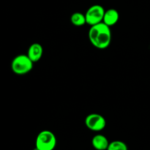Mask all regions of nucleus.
Wrapping results in <instances>:
<instances>
[{
    "label": "nucleus",
    "instance_id": "1",
    "mask_svg": "<svg viewBox=\"0 0 150 150\" xmlns=\"http://www.w3.org/2000/svg\"><path fill=\"white\" fill-rule=\"evenodd\" d=\"M88 37L94 47L98 49H105L109 46L111 42L112 35L111 27L103 22L91 26Z\"/></svg>",
    "mask_w": 150,
    "mask_h": 150
},
{
    "label": "nucleus",
    "instance_id": "2",
    "mask_svg": "<svg viewBox=\"0 0 150 150\" xmlns=\"http://www.w3.org/2000/svg\"><path fill=\"white\" fill-rule=\"evenodd\" d=\"M34 62L27 54H19L14 57L11 62V69L16 75L22 76L29 73L32 70Z\"/></svg>",
    "mask_w": 150,
    "mask_h": 150
},
{
    "label": "nucleus",
    "instance_id": "3",
    "mask_svg": "<svg viewBox=\"0 0 150 150\" xmlns=\"http://www.w3.org/2000/svg\"><path fill=\"white\" fill-rule=\"evenodd\" d=\"M57 146V138L50 130H42L38 133L35 141L37 150H54Z\"/></svg>",
    "mask_w": 150,
    "mask_h": 150
},
{
    "label": "nucleus",
    "instance_id": "4",
    "mask_svg": "<svg viewBox=\"0 0 150 150\" xmlns=\"http://www.w3.org/2000/svg\"><path fill=\"white\" fill-rule=\"evenodd\" d=\"M105 11L103 7L100 4L91 6L85 13L86 23L91 26L103 22Z\"/></svg>",
    "mask_w": 150,
    "mask_h": 150
},
{
    "label": "nucleus",
    "instance_id": "5",
    "mask_svg": "<svg viewBox=\"0 0 150 150\" xmlns=\"http://www.w3.org/2000/svg\"><path fill=\"white\" fill-rule=\"evenodd\" d=\"M85 125L89 130L94 132H100L106 126V120L102 115L97 113H92L86 116Z\"/></svg>",
    "mask_w": 150,
    "mask_h": 150
},
{
    "label": "nucleus",
    "instance_id": "6",
    "mask_svg": "<svg viewBox=\"0 0 150 150\" xmlns=\"http://www.w3.org/2000/svg\"><path fill=\"white\" fill-rule=\"evenodd\" d=\"M26 54L34 63L37 62L42 58L43 54V48L41 44L34 42L29 47Z\"/></svg>",
    "mask_w": 150,
    "mask_h": 150
},
{
    "label": "nucleus",
    "instance_id": "7",
    "mask_svg": "<svg viewBox=\"0 0 150 150\" xmlns=\"http://www.w3.org/2000/svg\"><path fill=\"white\" fill-rule=\"evenodd\" d=\"M119 19H120L119 12L116 9L111 8L105 11L103 22L107 26L111 27V26L117 24V22L119 21Z\"/></svg>",
    "mask_w": 150,
    "mask_h": 150
},
{
    "label": "nucleus",
    "instance_id": "8",
    "mask_svg": "<svg viewBox=\"0 0 150 150\" xmlns=\"http://www.w3.org/2000/svg\"><path fill=\"white\" fill-rule=\"evenodd\" d=\"M92 145L96 150H107L109 142L105 136L97 134L92 138Z\"/></svg>",
    "mask_w": 150,
    "mask_h": 150
},
{
    "label": "nucleus",
    "instance_id": "9",
    "mask_svg": "<svg viewBox=\"0 0 150 150\" xmlns=\"http://www.w3.org/2000/svg\"><path fill=\"white\" fill-rule=\"evenodd\" d=\"M70 21L74 26H82L86 23L85 14H83L79 12H76L73 13L70 16Z\"/></svg>",
    "mask_w": 150,
    "mask_h": 150
},
{
    "label": "nucleus",
    "instance_id": "10",
    "mask_svg": "<svg viewBox=\"0 0 150 150\" xmlns=\"http://www.w3.org/2000/svg\"><path fill=\"white\" fill-rule=\"evenodd\" d=\"M107 150H128V147L125 142L117 140L109 143Z\"/></svg>",
    "mask_w": 150,
    "mask_h": 150
}]
</instances>
